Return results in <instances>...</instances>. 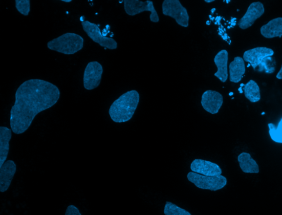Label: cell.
<instances>
[{
	"label": "cell",
	"instance_id": "1",
	"mask_svg": "<svg viewBox=\"0 0 282 215\" xmlns=\"http://www.w3.org/2000/svg\"><path fill=\"white\" fill-rule=\"evenodd\" d=\"M60 96L56 85L40 79H32L21 84L11 110L12 131L17 135L24 133L37 115L54 105Z\"/></svg>",
	"mask_w": 282,
	"mask_h": 215
},
{
	"label": "cell",
	"instance_id": "2",
	"mask_svg": "<svg viewBox=\"0 0 282 215\" xmlns=\"http://www.w3.org/2000/svg\"><path fill=\"white\" fill-rule=\"evenodd\" d=\"M140 102V95L136 90L128 91L115 100L109 113L115 123H125L131 119Z\"/></svg>",
	"mask_w": 282,
	"mask_h": 215
},
{
	"label": "cell",
	"instance_id": "3",
	"mask_svg": "<svg viewBox=\"0 0 282 215\" xmlns=\"http://www.w3.org/2000/svg\"><path fill=\"white\" fill-rule=\"evenodd\" d=\"M84 39L81 35L68 33L48 42V48L67 55L74 54L83 47Z\"/></svg>",
	"mask_w": 282,
	"mask_h": 215
},
{
	"label": "cell",
	"instance_id": "4",
	"mask_svg": "<svg viewBox=\"0 0 282 215\" xmlns=\"http://www.w3.org/2000/svg\"><path fill=\"white\" fill-rule=\"evenodd\" d=\"M188 180L197 187L211 191H218L227 185V179L223 176H206L191 171L187 175Z\"/></svg>",
	"mask_w": 282,
	"mask_h": 215
},
{
	"label": "cell",
	"instance_id": "5",
	"mask_svg": "<svg viewBox=\"0 0 282 215\" xmlns=\"http://www.w3.org/2000/svg\"><path fill=\"white\" fill-rule=\"evenodd\" d=\"M162 11L164 15L175 19L180 26H189V14L179 0H165L162 4Z\"/></svg>",
	"mask_w": 282,
	"mask_h": 215
},
{
	"label": "cell",
	"instance_id": "6",
	"mask_svg": "<svg viewBox=\"0 0 282 215\" xmlns=\"http://www.w3.org/2000/svg\"><path fill=\"white\" fill-rule=\"evenodd\" d=\"M124 3V9L128 15L134 16L144 11L150 12L151 22L157 23L160 21V18L153 2L149 0L144 2L139 0H125Z\"/></svg>",
	"mask_w": 282,
	"mask_h": 215
},
{
	"label": "cell",
	"instance_id": "7",
	"mask_svg": "<svg viewBox=\"0 0 282 215\" xmlns=\"http://www.w3.org/2000/svg\"><path fill=\"white\" fill-rule=\"evenodd\" d=\"M82 25L83 30L88 34L89 37L101 47L111 50L117 48V42L113 38L105 37L97 25L85 20L82 22Z\"/></svg>",
	"mask_w": 282,
	"mask_h": 215
},
{
	"label": "cell",
	"instance_id": "8",
	"mask_svg": "<svg viewBox=\"0 0 282 215\" xmlns=\"http://www.w3.org/2000/svg\"><path fill=\"white\" fill-rule=\"evenodd\" d=\"M103 69L100 63L92 61L88 63L84 70L83 84L86 90H92L99 85L102 80Z\"/></svg>",
	"mask_w": 282,
	"mask_h": 215
},
{
	"label": "cell",
	"instance_id": "9",
	"mask_svg": "<svg viewBox=\"0 0 282 215\" xmlns=\"http://www.w3.org/2000/svg\"><path fill=\"white\" fill-rule=\"evenodd\" d=\"M201 105L207 112L218 114L223 103V97L220 93L212 90L205 91L202 96Z\"/></svg>",
	"mask_w": 282,
	"mask_h": 215
},
{
	"label": "cell",
	"instance_id": "10",
	"mask_svg": "<svg viewBox=\"0 0 282 215\" xmlns=\"http://www.w3.org/2000/svg\"><path fill=\"white\" fill-rule=\"evenodd\" d=\"M273 50L266 47H257L246 51L243 55V59L249 62L256 70L266 57L273 56Z\"/></svg>",
	"mask_w": 282,
	"mask_h": 215
},
{
	"label": "cell",
	"instance_id": "11",
	"mask_svg": "<svg viewBox=\"0 0 282 215\" xmlns=\"http://www.w3.org/2000/svg\"><path fill=\"white\" fill-rule=\"evenodd\" d=\"M265 12L264 5L260 2L252 3L244 16L238 21V26L246 30L254 24L256 20L262 17Z\"/></svg>",
	"mask_w": 282,
	"mask_h": 215
},
{
	"label": "cell",
	"instance_id": "12",
	"mask_svg": "<svg viewBox=\"0 0 282 215\" xmlns=\"http://www.w3.org/2000/svg\"><path fill=\"white\" fill-rule=\"evenodd\" d=\"M190 168L194 173L206 176H220L222 174V170L218 164L200 159L193 160Z\"/></svg>",
	"mask_w": 282,
	"mask_h": 215
},
{
	"label": "cell",
	"instance_id": "13",
	"mask_svg": "<svg viewBox=\"0 0 282 215\" xmlns=\"http://www.w3.org/2000/svg\"><path fill=\"white\" fill-rule=\"evenodd\" d=\"M16 172V164L12 160L6 161L0 167V191L4 192L9 189Z\"/></svg>",
	"mask_w": 282,
	"mask_h": 215
},
{
	"label": "cell",
	"instance_id": "14",
	"mask_svg": "<svg viewBox=\"0 0 282 215\" xmlns=\"http://www.w3.org/2000/svg\"><path fill=\"white\" fill-rule=\"evenodd\" d=\"M214 62L218 68V71L214 74V76L218 77L221 82H226L228 78V52L227 50H221L215 56Z\"/></svg>",
	"mask_w": 282,
	"mask_h": 215
},
{
	"label": "cell",
	"instance_id": "15",
	"mask_svg": "<svg viewBox=\"0 0 282 215\" xmlns=\"http://www.w3.org/2000/svg\"><path fill=\"white\" fill-rule=\"evenodd\" d=\"M12 131L5 126L0 127V167L5 162L10 150Z\"/></svg>",
	"mask_w": 282,
	"mask_h": 215
},
{
	"label": "cell",
	"instance_id": "16",
	"mask_svg": "<svg viewBox=\"0 0 282 215\" xmlns=\"http://www.w3.org/2000/svg\"><path fill=\"white\" fill-rule=\"evenodd\" d=\"M245 61L240 56L235 57L229 64V80L233 83L240 82L245 73Z\"/></svg>",
	"mask_w": 282,
	"mask_h": 215
},
{
	"label": "cell",
	"instance_id": "17",
	"mask_svg": "<svg viewBox=\"0 0 282 215\" xmlns=\"http://www.w3.org/2000/svg\"><path fill=\"white\" fill-rule=\"evenodd\" d=\"M261 34L266 38H273L282 35V18H274L261 28Z\"/></svg>",
	"mask_w": 282,
	"mask_h": 215
},
{
	"label": "cell",
	"instance_id": "18",
	"mask_svg": "<svg viewBox=\"0 0 282 215\" xmlns=\"http://www.w3.org/2000/svg\"><path fill=\"white\" fill-rule=\"evenodd\" d=\"M237 161L242 171L245 174H258V165L250 154L243 153L237 157Z\"/></svg>",
	"mask_w": 282,
	"mask_h": 215
},
{
	"label": "cell",
	"instance_id": "19",
	"mask_svg": "<svg viewBox=\"0 0 282 215\" xmlns=\"http://www.w3.org/2000/svg\"><path fill=\"white\" fill-rule=\"evenodd\" d=\"M244 91L245 97L252 103L257 102L261 99L259 86L254 80L249 81L244 85Z\"/></svg>",
	"mask_w": 282,
	"mask_h": 215
},
{
	"label": "cell",
	"instance_id": "20",
	"mask_svg": "<svg viewBox=\"0 0 282 215\" xmlns=\"http://www.w3.org/2000/svg\"><path fill=\"white\" fill-rule=\"evenodd\" d=\"M276 62L275 59L273 56L266 57L260 64L258 67V71L260 72L264 71L267 74H272L276 70Z\"/></svg>",
	"mask_w": 282,
	"mask_h": 215
},
{
	"label": "cell",
	"instance_id": "21",
	"mask_svg": "<svg viewBox=\"0 0 282 215\" xmlns=\"http://www.w3.org/2000/svg\"><path fill=\"white\" fill-rule=\"evenodd\" d=\"M164 213L165 215H192L189 211L170 202L165 203Z\"/></svg>",
	"mask_w": 282,
	"mask_h": 215
},
{
	"label": "cell",
	"instance_id": "22",
	"mask_svg": "<svg viewBox=\"0 0 282 215\" xmlns=\"http://www.w3.org/2000/svg\"><path fill=\"white\" fill-rule=\"evenodd\" d=\"M30 2V0H16V9L23 15L28 16L31 10Z\"/></svg>",
	"mask_w": 282,
	"mask_h": 215
},
{
	"label": "cell",
	"instance_id": "23",
	"mask_svg": "<svg viewBox=\"0 0 282 215\" xmlns=\"http://www.w3.org/2000/svg\"><path fill=\"white\" fill-rule=\"evenodd\" d=\"M269 127V134L271 139L276 142L282 143V136L277 132V127L272 123L268 125Z\"/></svg>",
	"mask_w": 282,
	"mask_h": 215
},
{
	"label": "cell",
	"instance_id": "24",
	"mask_svg": "<svg viewBox=\"0 0 282 215\" xmlns=\"http://www.w3.org/2000/svg\"><path fill=\"white\" fill-rule=\"evenodd\" d=\"M65 215H82L78 208L73 205H69L67 209Z\"/></svg>",
	"mask_w": 282,
	"mask_h": 215
},
{
	"label": "cell",
	"instance_id": "25",
	"mask_svg": "<svg viewBox=\"0 0 282 215\" xmlns=\"http://www.w3.org/2000/svg\"><path fill=\"white\" fill-rule=\"evenodd\" d=\"M276 128L278 133L282 136V119L279 121V123Z\"/></svg>",
	"mask_w": 282,
	"mask_h": 215
},
{
	"label": "cell",
	"instance_id": "26",
	"mask_svg": "<svg viewBox=\"0 0 282 215\" xmlns=\"http://www.w3.org/2000/svg\"><path fill=\"white\" fill-rule=\"evenodd\" d=\"M276 77L279 79V80H281L282 79V64L281 68L276 76Z\"/></svg>",
	"mask_w": 282,
	"mask_h": 215
},
{
	"label": "cell",
	"instance_id": "27",
	"mask_svg": "<svg viewBox=\"0 0 282 215\" xmlns=\"http://www.w3.org/2000/svg\"><path fill=\"white\" fill-rule=\"evenodd\" d=\"M205 2L207 3H211L214 2V0H209V1H208V0H205Z\"/></svg>",
	"mask_w": 282,
	"mask_h": 215
},
{
	"label": "cell",
	"instance_id": "28",
	"mask_svg": "<svg viewBox=\"0 0 282 215\" xmlns=\"http://www.w3.org/2000/svg\"><path fill=\"white\" fill-rule=\"evenodd\" d=\"M206 24H207V25H208V26H209V25H210V24H211V22L209 21V20H207V23H206Z\"/></svg>",
	"mask_w": 282,
	"mask_h": 215
},
{
	"label": "cell",
	"instance_id": "29",
	"mask_svg": "<svg viewBox=\"0 0 282 215\" xmlns=\"http://www.w3.org/2000/svg\"><path fill=\"white\" fill-rule=\"evenodd\" d=\"M62 2H65V3H70L72 1H71V0H69V1H68V0H67V1H64V0H63V1H62Z\"/></svg>",
	"mask_w": 282,
	"mask_h": 215
}]
</instances>
